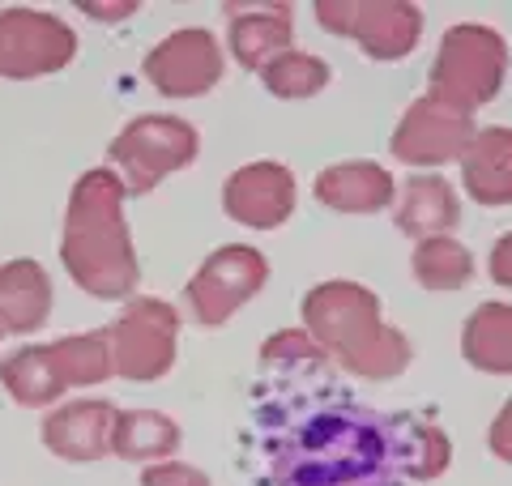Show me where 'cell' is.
<instances>
[{
    "instance_id": "obj_23",
    "label": "cell",
    "mask_w": 512,
    "mask_h": 486,
    "mask_svg": "<svg viewBox=\"0 0 512 486\" xmlns=\"http://www.w3.org/2000/svg\"><path fill=\"white\" fill-rule=\"evenodd\" d=\"M410 269L423 290H461L474 282V256L466 243H457L453 235L423 239L419 248H414Z\"/></svg>"
},
{
    "instance_id": "obj_27",
    "label": "cell",
    "mask_w": 512,
    "mask_h": 486,
    "mask_svg": "<svg viewBox=\"0 0 512 486\" xmlns=\"http://www.w3.org/2000/svg\"><path fill=\"white\" fill-rule=\"evenodd\" d=\"M487 444H491V452H495V461L512 465V397L504 401V410L495 414V423H491V431H487Z\"/></svg>"
},
{
    "instance_id": "obj_16",
    "label": "cell",
    "mask_w": 512,
    "mask_h": 486,
    "mask_svg": "<svg viewBox=\"0 0 512 486\" xmlns=\"http://www.w3.org/2000/svg\"><path fill=\"white\" fill-rule=\"evenodd\" d=\"M461 184L487 209L512 205V128H478L461 158Z\"/></svg>"
},
{
    "instance_id": "obj_13",
    "label": "cell",
    "mask_w": 512,
    "mask_h": 486,
    "mask_svg": "<svg viewBox=\"0 0 512 486\" xmlns=\"http://www.w3.org/2000/svg\"><path fill=\"white\" fill-rule=\"evenodd\" d=\"M231 18V56L239 69L265 73L295 43L291 5H222Z\"/></svg>"
},
{
    "instance_id": "obj_3",
    "label": "cell",
    "mask_w": 512,
    "mask_h": 486,
    "mask_svg": "<svg viewBox=\"0 0 512 486\" xmlns=\"http://www.w3.org/2000/svg\"><path fill=\"white\" fill-rule=\"evenodd\" d=\"M316 346L359 380H393L410 367V337L380 320V299L359 282H320L303 299Z\"/></svg>"
},
{
    "instance_id": "obj_5",
    "label": "cell",
    "mask_w": 512,
    "mask_h": 486,
    "mask_svg": "<svg viewBox=\"0 0 512 486\" xmlns=\"http://www.w3.org/2000/svg\"><path fill=\"white\" fill-rule=\"evenodd\" d=\"M197 154H201V133L175 116H141L107 145V158L120 171L128 197H146L167 175L197 162Z\"/></svg>"
},
{
    "instance_id": "obj_19",
    "label": "cell",
    "mask_w": 512,
    "mask_h": 486,
    "mask_svg": "<svg viewBox=\"0 0 512 486\" xmlns=\"http://www.w3.org/2000/svg\"><path fill=\"white\" fill-rule=\"evenodd\" d=\"M461 354L487 376H512V303H478L461 329Z\"/></svg>"
},
{
    "instance_id": "obj_25",
    "label": "cell",
    "mask_w": 512,
    "mask_h": 486,
    "mask_svg": "<svg viewBox=\"0 0 512 486\" xmlns=\"http://www.w3.org/2000/svg\"><path fill=\"white\" fill-rule=\"evenodd\" d=\"M261 359H265V367H286V371H325L329 376V354L316 346V337L308 333V329H282V333H274L269 342L261 346Z\"/></svg>"
},
{
    "instance_id": "obj_6",
    "label": "cell",
    "mask_w": 512,
    "mask_h": 486,
    "mask_svg": "<svg viewBox=\"0 0 512 486\" xmlns=\"http://www.w3.org/2000/svg\"><path fill=\"white\" fill-rule=\"evenodd\" d=\"M316 22L372 60H406L423 35V9L410 0H320Z\"/></svg>"
},
{
    "instance_id": "obj_26",
    "label": "cell",
    "mask_w": 512,
    "mask_h": 486,
    "mask_svg": "<svg viewBox=\"0 0 512 486\" xmlns=\"http://www.w3.org/2000/svg\"><path fill=\"white\" fill-rule=\"evenodd\" d=\"M141 486H210V478L197 465H184V461H154L141 474Z\"/></svg>"
},
{
    "instance_id": "obj_8",
    "label": "cell",
    "mask_w": 512,
    "mask_h": 486,
    "mask_svg": "<svg viewBox=\"0 0 512 486\" xmlns=\"http://www.w3.org/2000/svg\"><path fill=\"white\" fill-rule=\"evenodd\" d=\"M265 282H269L265 256L256 248H244V243H227V248H218L210 261L197 269V278L188 282L184 299L201 329H218V324H227L252 295H261Z\"/></svg>"
},
{
    "instance_id": "obj_18",
    "label": "cell",
    "mask_w": 512,
    "mask_h": 486,
    "mask_svg": "<svg viewBox=\"0 0 512 486\" xmlns=\"http://www.w3.org/2000/svg\"><path fill=\"white\" fill-rule=\"evenodd\" d=\"M52 316V282L39 261H9L0 265V329L35 333Z\"/></svg>"
},
{
    "instance_id": "obj_15",
    "label": "cell",
    "mask_w": 512,
    "mask_h": 486,
    "mask_svg": "<svg viewBox=\"0 0 512 486\" xmlns=\"http://www.w3.org/2000/svg\"><path fill=\"white\" fill-rule=\"evenodd\" d=\"M312 197L333 214H380L393 205V175L380 162H333L316 175Z\"/></svg>"
},
{
    "instance_id": "obj_28",
    "label": "cell",
    "mask_w": 512,
    "mask_h": 486,
    "mask_svg": "<svg viewBox=\"0 0 512 486\" xmlns=\"http://www.w3.org/2000/svg\"><path fill=\"white\" fill-rule=\"evenodd\" d=\"M487 273H491L495 286H508L512 290V231L495 239V248L487 256Z\"/></svg>"
},
{
    "instance_id": "obj_20",
    "label": "cell",
    "mask_w": 512,
    "mask_h": 486,
    "mask_svg": "<svg viewBox=\"0 0 512 486\" xmlns=\"http://www.w3.org/2000/svg\"><path fill=\"white\" fill-rule=\"evenodd\" d=\"M180 448V427L158 410H124L111 427V452L124 461H163Z\"/></svg>"
},
{
    "instance_id": "obj_24",
    "label": "cell",
    "mask_w": 512,
    "mask_h": 486,
    "mask_svg": "<svg viewBox=\"0 0 512 486\" xmlns=\"http://www.w3.org/2000/svg\"><path fill=\"white\" fill-rule=\"evenodd\" d=\"M261 77H265V90L278 94V99H312V94H320L329 86L333 73H329V64L320 56L295 52V47H291V52L278 56Z\"/></svg>"
},
{
    "instance_id": "obj_17",
    "label": "cell",
    "mask_w": 512,
    "mask_h": 486,
    "mask_svg": "<svg viewBox=\"0 0 512 486\" xmlns=\"http://www.w3.org/2000/svg\"><path fill=\"white\" fill-rule=\"evenodd\" d=\"M397 231L410 239H440L448 231H457L461 222V201L453 184L444 175H410L402 184V197H397Z\"/></svg>"
},
{
    "instance_id": "obj_4",
    "label": "cell",
    "mask_w": 512,
    "mask_h": 486,
    "mask_svg": "<svg viewBox=\"0 0 512 486\" xmlns=\"http://www.w3.org/2000/svg\"><path fill=\"white\" fill-rule=\"evenodd\" d=\"M504 77L508 43L500 39V30L483 22H461L448 26L440 39L436 64H431V99L474 116L478 107H487L504 90Z\"/></svg>"
},
{
    "instance_id": "obj_2",
    "label": "cell",
    "mask_w": 512,
    "mask_h": 486,
    "mask_svg": "<svg viewBox=\"0 0 512 486\" xmlns=\"http://www.w3.org/2000/svg\"><path fill=\"white\" fill-rule=\"evenodd\" d=\"M124 184L116 171H86L73 184L69 214H64V239H60V261L69 278L94 299H124L133 295L141 278L133 239L124 222Z\"/></svg>"
},
{
    "instance_id": "obj_29",
    "label": "cell",
    "mask_w": 512,
    "mask_h": 486,
    "mask_svg": "<svg viewBox=\"0 0 512 486\" xmlns=\"http://www.w3.org/2000/svg\"><path fill=\"white\" fill-rule=\"evenodd\" d=\"M82 9L90 13V18H99V22H124V18H133V13L141 9L137 0H82Z\"/></svg>"
},
{
    "instance_id": "obj_1",
    "label": "cell",
    "mask_w": 512,
    "mask_h": 486,
    "mask_svg": "<svg viewBox=\"0 0 512 486\" xmlns=\"http://www.w3.org/2000/svg\"><path fill=\"white\" fill-rule=\"evenodd\" d=\"M265 457L278 486H402L436 482L453 461V444L414 414L329 401L274 423Z\"/></svg>"
},
{
    "instance_id": "obj_12",
    "label": "cell",
    "mask_w": 512,
    "mask_h": 486,
    "mask_svg": "<svg viewBox=\"0 0 512 486\" xmlns=\"http://www.w3.org/2000/svg\"><path fill=\"white\" fill-rule=\"evenodd\" d=\"M222 209L252 231H274L295 214V175L282 162H248L222 188Z\"/></svg>"
},
{
    "instance_id": "obj_10",
    "label": "cell",
    "mask_w": 512,
    "mask_h": 486,
    "mask_svg": "<svg viewBox=\"0 0 512 486\" xmlns=\"http://www.w3.org/2000/svg\"><path fill=\"white\" fill-rule=\"evenodd\" d=\"M478 133L474 116L457 107H444L436 103L431 94L414 99L406 107L402 124L393 128V158H402L406 167H444V162H457L466 158L470 141Z\"/></svg>"
},
{
    "instance_id": "obj_11",
    "label": "cell",
    "mask_w": 512,
    "mask_h": 486,
    "mask_svg": "<svg viewBox=\"0 0 512 486\" xmlns=\"http://www.w3.org/2000/svg\"><path fill=\"white\" fill-rule=\"evenodd\" d=\"M141 73L167 99H201L222 81V47L201 26L175 30L163 43H154V52L141 60Z\"/></svg>"
},
{
    "instance_id": "obj_30",
    "label": "cell",
    "mask_w": 512,
    "mask_h": 486,
    "mask_svg": "<svg viewBox=\"0 0 512 486\" xmlns=\"http://www.w3.org/2000/svg\"><path fill=\"white\" fill-rule=\"evenodd\" d=\"M0 333H5V329H0Z\"/></svg>"
},
{
    "instance_id": "obj_22",
    "label": "cell",
    "mask_w": 512,
    "mask_h": 486,
    "mask_svg": "<svg viewBox=\"0 0 512 486\" xmlns=\"http://www.w3.org/2000/svg\"><path fill=\"white\" fill-rule=\"evenodd\" d=\"M47 354H52V367H56V376L64 380V388L103 384L107 376H116V367H111L107 329H99V333H77V337H60L56 346H47Z\"/></svg>"
},
{
    "instance_id": "obj_21",
    "label": "cell",
    "mask_w": 512,
    "mask_h": 486,
    "mask_svg": "<svg viewBox=\"0 0 512 486\" xmlns=\"http://www.w3.org/2000/svg\"><path fill=\"white\" fill-rule=\"evenodd\" d=\"M0 380H5V393L18 405H30V410H43L64 393V380L56 376L47 346H26L0 359Z\"/></svg>"
},
{
    "instance_id": "obj_7",
    "label": "cell",
    "mask_w": 512,
    "mask_h": 486,
    "mask_svg": "<svg viewBox=\"0 0 512 486\" xmlns=\"http://www.w3.org/2000/svg\"><path fill=\"white\" fill-rule=\"evenodd\" d=\"M175 337H180V316L163 299H128V307L107 324L111 367L124 380L150 384L163 380L175 363Z\"/></svg>"
},
{
    "instance_id": "obj_14",
    "label": "cell",
    "mask_w": 512,
    "mask_h": 486,
    "mask_svg": "<svg viewBox=\"0 0 512 486\" xmlns=\"http://www.w3.org/2000/svg\"><path fill=\"white\" fill-rule=\"evenodd\" d=\"M116 405L111 401H73L43 418V444L64 461H99L111 452Z\"/></svg>"
},
{
    "instance_id": "obj_9",
    "label": "cell",
    "mask_w": 512,
    "mask_h": 486,
    "mask_svg": "<svg viewBox=\"0 0 512 486\" xmlns=\"http://www.w3.org/2000/svg\"><path fill=\"white\" fill-rule=\"evenodd\" d=\"M77 56V35L52 13L0 9V77L30 81L64 69Z\"/></svg>"
}]
</instances>
